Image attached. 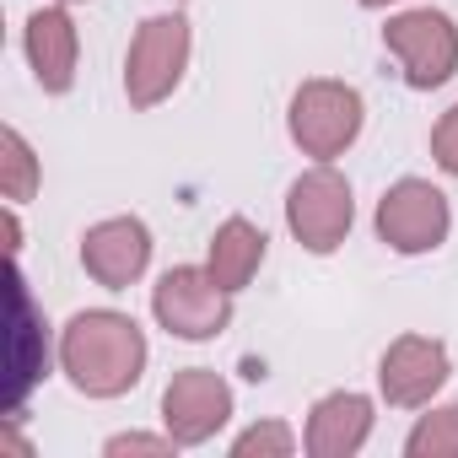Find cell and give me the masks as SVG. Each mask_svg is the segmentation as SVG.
<instances>
[{
    "mask_svg": "<svg viewBox=\"0 0 458 458\" xmlns=\"http://www.w3.org/2000/svg\"><path fill=\"white\" fill-rule=\"evenodd\" d=\"M377 426V399L361 388H329L308 404L302 420V453L308 458H356L372 442Z\"/></svg>",
    "mask_w": 458,
    "mask_h": 458,
    "instance_id": "obj_12",
    "label": "cell"
},
{
    "mask_svg": "<svg viewBox=\"0 0 458 458\" xmlns=\"http://www.w3.org/2000/svg\"><path fill=\"white\" fill-rule=\"evenodd\" d=\"M238 415V394L216 367H183L162 388V426L173 431L178 447H205L226 431V420Z\"/></svg>",
    "mask_w": 458,
    "mask_h": 458,
    "instance_id": "obj_8",
    "label": "cell"
},
{
    "mask_svg": "<svg viewBox=\"0 0 458 458\" xmlns=\"http://www.w3.org/2000/svg\"><path fill=\"white\" fill-rule=\"evenodd\" d=\"M453 377V351L437 335H399L377 356V394L394 410H426Z\"/></svg>",
    "mask_w": 458,
    "mask_h": 458,
    "instance_id": "obj_9",
    "label": "cell"
},
{
    "mask_svg": "<svg viewBox=\"0 0 458 458\" xmlns=\"http://www.w3.org/2000/svg\"><path fill=\"white\" fill-rule=\"evenodd\" d=\"M151 226L140 216H103L81 233V270L103 292H130L151 270Z\"/></svg>",
    "mask_w": 458,
    "mask_h": 458,
    "instance_id": "obj_10",
    "label": "cell"
},
{
    "mask_svg": "<svg viewBox=\"0 0 458 458\" xmlns=\"http://www.w3.org/2000/svg\"><path fill=\"white\" fill-rule=\"evenodd\" d=\"M383 49L410 92H437L458 76V22L437 6H399L383 22Z\"/></svg>",
    "mask_w": 458,
    "mask_h": 458,
    "instance_id": "obj_6",
    "label": "cell"
},
{
    "mask_svg": "<svg viewBox=\"0 0 458 458\" xmlns=\"http://www.w3.org/2000/svg\"><path fill=\"white\" fill-rule=\"evenodd\" d=\"M356 6H367V12H399V6H415V0H356Z\"/></svg>",
    "mask_w": 458,
    "mask_h": 458,
    "instance_id": "obj_20",
    "label": "cell"
},
{
    "mask_svg": "<svg viewBox=\"0 0 458 458\" xmlns=\"http://www.w3.org/2000/svg\"><path fill=\"white\" fill-rule=\"evenodd\" d=\"M226 453L233 458H292V453H302V431L281 415H265L226 442Z\"/></svg>",
    "mask_w": 458,
    "mask_h": 458,
    "instance_id": "obj_17",
    "label": "cell"
},
{
    "mask_svg": "<svg viewBox=\"0 0 458 458\" xmlns=\"http://www.w3.org/2000/svg\"><path fill=\"white\" fill-rule=\"evenodd\" d=\"M38 189H44V157L33 151V140L17 124H6L0 130V199L28 205Z\"/></svg>",
    "mask_w": 458,
    "mask_h": 458,
    "instance_id": "obj_15",
    "label": "cell"
},
{
    "mask_svg": "<svg viewBox=\"0 0 458 458\" xmlns=\"http://www.w3.org/2000/svg\"><path fill=\"white\" fill-rule=\"evenodd\" d=\"M124 453L167 458V453H178V442H173L167 426H162V431H114V437H103V458H124Z\"/></svg>",
    "mask_w": 458,
    "mask_h": 458,
    "instance_id": "obj_18",
    "label": "cell"
},
{
    "mask_svg": "<svg viewBox=\"0 0 458 458\" xmlns=\"http://www.w3.org/2000/svg\"><path fill=\"white\" fill-rule=\"evenodd\" d=\"M404 458H458V399H431L426 415H415V426L404 431Z\"/></svg>",
    "mask_w": 458,
    "mask_h": 458,
    "instance_id": "obj_16",
    "label": "cell"
},
{
    "mask_svg": "<svg viewBox=\"0 0 458 458\" xmlns=\"http://www.w3.org/2000/svg\"><path fill=\"white\" fill-rule=\"evenodd\" d=\"M233 292H226L205 265H173L151 286V318L183 345H205L233 329Z\"/></svg>",
    "mask_w": 458,
    "mask_h": 458,
    "instance_id": "obj_5",
    "label": "cell"
},
{
    "mask_svg": "<svg viewBox=\"0 0 458 458\" xmlns=\"http://www.w3.org/2000/svg\"><path fill=\"white\" fill-rule=\"evenodd\" d=\"M372 233L399 259H426L453 238V205L431 178H394L372 210Z\"/></svg>",
    "mask_w": 458,
    "mask_h": 458,
    "instance_id": "obj_7",
    "label": "cell"
},
{
    "mask_svg": "<svg viewBox=\"0 0 458 458\" xmlns=\"http://www.w3.org/2000/svg\"><path fill=\"white\" fill-rule=\"evenodd\" d=\"M12 281H17V292H12V313H17V324H12V410L22 404V394L38 383V377H49V324L38 329V324H28V313H33V297H28V281H22V265L12 259Z\"/></svg>",
    "mask_w": 458,
    "mask_h": 458,
    "instance_id": "obj_14",
    "label": "cell"
},
{
    "mask_svg": "<svg viewBox=\"0 0 458 458\" xmlns=\"http://www.w3.org/2000/svg\"><path fill=\"white\" fill-rule=\"evenodd\" d=\"M351 226H356V189L335 162H313L286 183V233L308 254L329 259L335 249H345Z\"/></svg>",
    "mask_w": 458,
    "mask_h": 458,
    "instance_id": "obj_4",
    "label": "cell"
},
{
    "mask_svg": "<svg viewBox=\"0 0 458 458\" xmlns=\"http://www.w3.org/2000/svg\"><path fill=\"white\" fill-rule=\"evenodd\" d=\"M189 60H194L189 17L183 12H151L130 33V49H124V98H130V108H140V114L162 108L183 87Z\"/></svg>",
    "mask_w": 458,
    "mask_h": 458,
    "instance_id": "obj_3",
    "label": "cell"
},
{
    "mask_svg": "<svg viewBox=\"0 0 458 458\" xmlns=\"http://www.w3.org/2000/svg\"><path fill=\"white\" fill-rule=\"evenodd\" d=\"M60 6H87V0H60Z\"/></svg>",
    "mask_w": 458,
    "mask_h": 458,
    "instance_id": "obj_21",
    "label": "cell"
},
{
    "mask_svg": "<svg viewBox=\"0 0 458 458\" xmlns=\"http://www.w3.org/2000/svg\"><path fill=\"white\" fill-rule=\"evenodd\" d=\"M22 60L38 81V92L49 98H65L81 76V28L71 17V6H60V0H49V6L28 12L22 22Z\"/></svg>",
    "mask_w": 458,
    "mask_h": 458,
    "instance_id": "obj_11",
    "label": "cell"
},
{
    "mask_svg": "<svg viewBox=\"0 0 458 458\" xmlns=\"http://www.w3.org/2000/svg\"><path fill=\"white\" fill-rule=\"evenodd\" d=\"M55 361L81 399H124L151 367L146 329L119 308H81L55 340Z\"/></svg>",
    "mask_w": 458,
    "mask_h": 458,
    "instance_id": "obj_1",
    "label": "cell"
},
{
    "mask_svg": "<svg viewBox=\"0 0 458 458\" xmlns=\"http://www.w3.org/2000/svg\"><path fill=\"white\" fill-rule=\"evenodd\" d=\"M431 162H437V173L458 178V103L431 124Z\"/></svg>",
    "mask_w": 458,
    "mask_h": 458,
    "instance_id": "obj_19",
    "label": "cell"
},
{
    "mask_svg": "<svg viewBox=\"0 0 458 458\" xmlns=\"http://www.w3.org/2000/svg\"><path fill=\"white\" fill-rule=\"evenodd\" d=\"M367 130V98L340 76H308L286 103V135L302 157L335 162Z\"/></svg>",
    "mask_w": 458,
    "mask_h": 458,
    "instance_id": "obj_2",
    "label": "cell"
},
{
    "mask_svg": "<svg viewBox=\"0 0 458 458\" xmlns=\"http://www.w3.org/2000/svg\"><path fill=\"white\" fill-rule=\"evenodd\" d=\"M265 259H270V238H265V226L249 221V216H226L210 233V243H205V270L233 297L254 286V276L265 270Z\"/></svg>",
    "mask_w": 458,
    "mask_h": 458,
    "instance_id": "obj_13",
    "label": "cell"
}]
</instances>
